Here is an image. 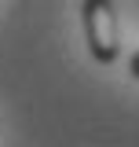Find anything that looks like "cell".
Returning <instances> with one entry per match:
<instances>
[{
  "label": "cell",
  "mask_w": 139,
  "mask_h": 147,
  "mask_svg": "<svg viewBox=\"0 0 139 147\" xmlns=\"http://www.w3.org/2000/svg\"><path fill=\"white\" fill-rule=\"evenodd\" d=\"M81 15H84V33H88V48L92 55L110 66L114 59H117V15H114V4L110 0H84V7H81Z\"/></svg>",
  "instance_id": "obj_1"
},
{
  "label": "cell",
  "mask_w": 139,
  "mask_h": 147,
  "mask_svg": "<svg viewBox=\"0 0 139 147\" xmlns=\"http://www.w3.org/2000/svg\"><path fill=\"white\" fill-rule=\"evenodd\" d=\"M128 74H132V77H139V52L132 55V63H128Z\"/></svg>",
  "instance_id": "obj_2"
}]
</instances>
